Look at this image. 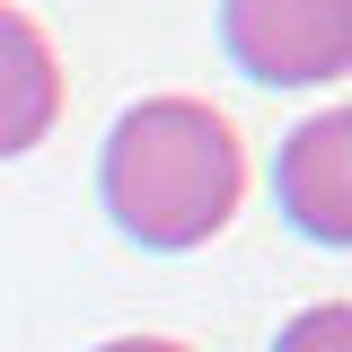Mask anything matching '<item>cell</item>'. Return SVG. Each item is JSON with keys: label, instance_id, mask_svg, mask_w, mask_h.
<instances>
[{"label": "cell", "instance_id": "1", "mask_svg": "<svg viewBox=\"0 0 352 352\" xmlns=\"http://www.w3.org/2000/svg\"><path fill=\"white\" fill-rule=\"evenodd\" d=\"M97 194L132 247L150 256H194L247 203V141L212 97H141L115 115Z\"/></svg>", "mask_w": 352, "mask_h": 352}, {"label": "cell", "instance_id": "2", "mask_svg": "<svg viewBox=\"0 0 352 352\" xmlns=\"http://www.w3.org/2000/svg\"><path fill=\"white\" fill-rule=\"evenodd\" d=\"M220 44L264 88H326L352 71V0H220Z\"/></svg>", "mask_w": 352, "mask_h": 352}, {"label": "cell", "instance_id": "3", "mask_svg": "<svg viewBox=\"0 0 352 352\" xmlns=\"http://www.w3.org/2000/svg\"><path fill=\"white\" fill-rule=\"evenodd\" d=\"M273 185H282V212L300 220V238L352 247V115H344V106L308 115V124L282 141Z\"/></svg>", "mask_w": 352, "mask_h": 352}, {"label": "cell", "instance_id": "4", "mask_svg": "<svg viewBox=\"0 0 352 352\" xmlns=\"http://www.w3.org/2000/svg\"><path fill=\"white\" fill-rule=\"evenodd\" d=\"M62 124V62L53 36L18 0H0V159H27L36 141H53Z\"/></svg>", "mask_w": 352, "mask_h": 352}, {"label": "cell", "instance_id": "5", "mask_svg": "<svg viewBox=\"0 0 352 352\" xmlns=\"http://www.w3.org/2000/svg\"><path fill=\"white\" fill-rule=\"evenodd\" d=\"M273 352H352V308H344V300L300 308V317L282 326V344H273Z\"/></svg>", "mask_w": 352, "mask_h": 352}, {"label": "cell", "instance_id": "6", "mask_svg": "<svg viewBox=\"0 0 352 352\" xmlns=\"http://www.w3.org/2000/svg\"><path fill=\"white\" fill-rule=\"evenodd\" d=\"M97 352H194V344H176V335H115V344H97Z\"/></svg>", "mask_w": 352, "mask_h": 352}]
</instances>
